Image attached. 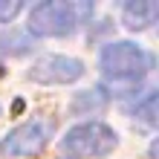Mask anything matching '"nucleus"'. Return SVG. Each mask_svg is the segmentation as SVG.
I'll return each instance as SVG.
<instances>
[{"mask_svg": "<svg viewBox=\"0 0 159 159\" xmlns=\"http://www.w3.org/2000/svg\"><path fill=\"white\" fill-rule=\"evenodd\" d=\"M90 17H93L90 0H49V3H38L29 12V35H41V38L75 35Z\"/></svg>", "mask_w": 159, "mask_h": 159, "instance_id": "f257e3e1", "label": "nucleus"}, {"mask_svg": "<svg viewBox=\"0 0 159 159\" xmlns=\"http://www.w3.org/2000/svg\"><path fill=\"white\" fill-rule=\"evenodd\" d=\"M98 67L113 87H133L153 67V58L133 41H110L98 55Z\"/></svg>", "mask_w": 159, "mask_h": 159, "instance_id": "f03ea898", "label": "nucleus"}, {"mask_svg": "<svg viewBox=\"0 0 159 159\" xmlns=\"http://www.w3.org/2000/svg\"><path fill=\"white\" fill-rule=\"evenodd\" d=\"M119 145V136L113 127L101 125V121H84L67 130L61 139V156L64 159H98L113 153Z\"/></svg>", "mask_w": 159, "mask_h": 159, "instance_id": "7ed1b4c3", "label": "nucleus"}, {"mask_svg": "<svg viewBox=\"0 0 159 159\" xmlns=\"http://www.w3.org/2000/svg\"><path fill=\"white\" fill-rule=\"evenodd\" d=\"M52 133H55L52 119H32L26 125L15 127L12 133H6V139L0 142V153L3 156H35L49 145Z\"/></svg>", "mask_w": 159, "mask_h": 159, "instance_id": "20e7f679", "label": "nucleus"}, {"mask_svg": "<svg viewBox=\"0 0 159 159\" xmlns=\"http://www.w3.org/2000/svg\"><path fill=\"white\" fill-rule=\"evenodd\" d=\"M81 75H84V64L70 55H43L29 70V78L35 84H72Z\"/></svg>", "mask_w": 159, "mask_h": 159, "instance_id": "39448f33", "label": "nucleus"}, {"mask_svg": "<svg viewBox=\"0 0 159 159\" xmlns=\"http://www.w3.org/2000/svg\"><path fill=\"white\" fill-rule=\"evenodd\" d=\"M156 17H159V3L156 0H130L121 9V20L133 32L148 29L151 23H156Z\"/></svg>", "mask_w": 159, "mask_h": 159, "instance_id": "423d86ee", "label": "nucleus"}, {"mask_svg": "<svg viewBox=\"0 0 159 159\" xmlns=\"http://www.w3.org/2000/svg\"><path fill=\"white\" fill-rule=\"evenodd\" d=\"M35 49V38L26 29H9L0 35V52L6 55H26Z\"/></svg>", "mask_w": 159, "mask_h": 159, "instance_id": "0eeeda50", "label": "nucleus"}, {"mask_svg": "<svg viewBox=\"0 0 159 159\" xmlns=\"http://www.w3.org/2000/svg\"><path fill=\"white\" fill-rule=\"evenodd\" d=\"M104 104H107V96L101 93V87L84 90V93H75V98H72V113L75 116L98 113V110H104Z\"/></svg>", "mask_w": 159, "mask_h": 159, "instance_id": "6e6552de", "label": "nucleus"}, {"mask_svg": "<svg viewBox=\"0 0 159 159\" xmlns=\"http://www.w3.org/2000/svg\"><path fill=\"white\" fill-rule=\"evenodd\" d=\"M133 116L142 119L145 125H156V90H145V96L136 98Z\"/></svg>", "mask_w": 159, "mask_h": 159, "instance_id": "1a4fd4ad", "label": "nucleus"}, {"mask_svg": "<svg viewBox=\"0 0 159 159\" xmlns=\"http://www.w3.org/2000/svg\"><path fill=\"white\" fill-rule=\"evenodd\" d=\"M20 9H23L20 0H0V20H12Z\"/></svg>", "mask_w": 159, "mask_h": 159, "instance_id": "9d476101", "label": "nucleus"}]
</instances>
